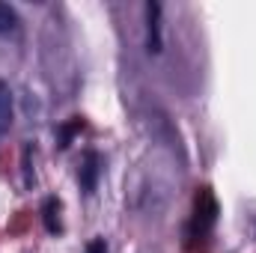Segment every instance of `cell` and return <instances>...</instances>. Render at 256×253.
I'll return each mask as SVG.
<instances>
[{"label":"cell","instance_id":"cell-1","mask_svg":"<svg viewBox=\"0 0 256 253\" xmlns=\"http://www.w3.org/2000/svg\"><path fill=\"white\" fill-rule=\"evenodd\" d=\"M214 220H218V202H214V196H212L208 188H200L196 200H194V224H196V230L202 232V230H208Z\"/></svg>","mask_w":256,"mask_h":253},{"label":"cell","instance_id":"cell-2","mask_svg":"<svg viewBox=\"0 0 256 253\" xmlns=\"http://www.w3.org/2000/svg\"><path fill=\"white\" fill-rule=\"evenodd\" d=\"M146 48L149 54L161 51V6L146 3Z\"/></svg>","mask_w":256,"mask_h":253},{"label":"cell","instance_id":"cell-3","mask_svg":"<svg viewBox=\"0 0 256 253\" xmlns=\"http://www.w3.org/2000/svg\"><path fill=\"white\" fill-rule=\"evenodd\" d=\"M12 128V92H9V84L0 80V140L9 134Z\"/></svg>","mask_w":256,"mask_h":253},{"label":"cell","instance_id":"cell-4","mask_svg":"<svg viewBox=\"0 0 256 253\" xmlns=\"http://www.w3.org/2000/svg\"><path fill=\"white\" fill-rule=\"evenodd\" d=\"M96 179H98V155H96V152H86L84 167H80V185H84L86 194L96 190Z\"/></svg>","mask_w":256,"mask_h":253},{"label":"cell","instance_id":"cell-5","mask_svg":"<svg viewBox=\"0 0 256 253\" xmlns=\"http://www.w3.org/2000/svg\"><path fill=\"white\" fill-rule=\"evenodd\" d=\"M12 30H18V12L9 3H0V36L12 33Z\"/></svg>","mask_w":256,"mask_h":253},{"label":"cell","instance_id":"cell-6","mask_svg":"<svg viewBox=\"0 0 256 253\" xmlns=\"http://www.w3.org/2000/svg\"><path fill=\"white\" fill-rule=\"evenodd\" d=\"M45 226H48V232H57L60 230V202L57 200H48L45 202Z\"/></svg>","mask_w":256,"mask_h":253},{"label":"cell","instance_id":"cell-7","mask_svg":"<svg viewBox=\"0 0 256 253\" xmlns=\"http://www.w3.org/2000/svg\"><path fill=\"white\" fill-rule=\"evenodd\" d=\"M86 253H108V244H104V238H92V242L86 244Z\"/></svg>","mask_w":256,"mask_h":253}]
</instances>
